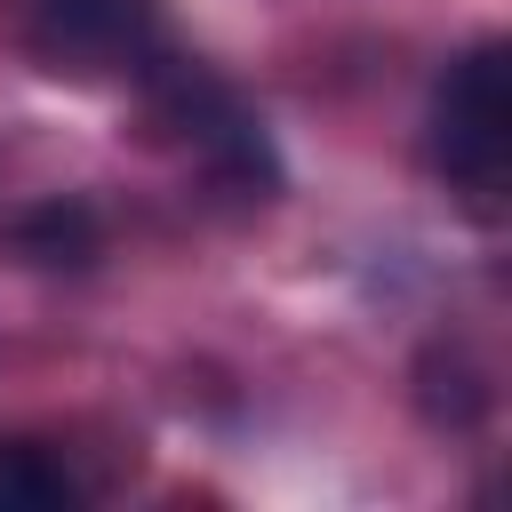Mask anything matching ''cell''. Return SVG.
<instances>
[{"label": "cell", "instance_id": "cell-1", "mask_svg": "<svg viewBox=\"0 0 512 512\" xmlns=\"http://www.w3.org/2000/svg\"><path fill=\"white\" fill-rule=\"evenodd\" d=\"M128 80L144 88L152 120H160L224 192H240V200H272V192H280V160H272V144H264V120H248V104H240L208 64L168 56V48L152 40Z\"/></svg>", "mask_w": 512, "mask_h": 512}, {"label": "cell", "instance_id": "cell-2", "mask_svg": "<svg viewBox=\"0 0 512 512\" xmlns=\"http://www.w3.org/2000/svg\"><path fill=\"white\" fill-rule=\"evenodd\" d=\"M432 168L440 184L496 224L504 184H512V80H504V40H472L440 88H432Z\"/></svg>", "mask_w": 512, "mask_h": 512}, {"label": "cell", "instance_id": "cell-3", "mask_svg": "<svg viewBox=\"0 0 512 512\" xmlns=\"http://www.w3.org/2000/svg\"><path fill=\"white\" fill-rule=\"evenodd\" d=\"M16 32L40 56V72L112 80L136 72L160 40V0H16Z\"/></svg>", "mask_w": 512, "mask_h": 512}, {"label": "cell", "instance_id": "cell-4", "mask_svg": "<svg viewBox=\"0 0 512 512\" xmlns=\"http://www.w3.org/2000/svg\"><path fill=\"white\" fill-rule=\"evenodd\" d=\"M80 480L40 440H0V512H72Z\"/></svg>", "mask_w": 512, "mask_h": 512}, {"label": "cell", "instance_id": "cell-5", "mask_svg": "<svg viewBox=\"0 0 512 512\" xmlns=\"http://www.w3.org/2000/svg\"><path fill=\"white\" fill-rule=\"evenodd\" d=\"M96 248H104V232H96V216H88L80 200H48V208H32V216L16 224V256H24V264H48V272L88 264Z\"/></svg>", "mask_w": 512, "mask_h": 512}]
</instances>
